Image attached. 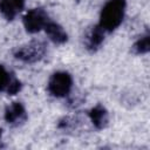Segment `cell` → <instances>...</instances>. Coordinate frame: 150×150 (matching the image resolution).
<instances>
[{"label": "cell", "mask_w": 150, "mask_h": 150, "mask_svg": "<svg viewBox=\"0 0 150 150\" xmlns=\"http://www.w3.org/2000/svg\"><path fill=\"white\" fill-rule=\"evenodd\" d=\"M125 11V0H109L102 8L98 26L104 32L115 30L123 21Z\"/></svg>", "instance_id": "6da1fadb"}, {"label": "cell", "mask_w": 150, "mask_h": 150, "mask_svg": "<svg viewBox=\"0 0 150 150\" xmlns=\"http://www.w3.org/2000/svg\"><path fill=\"white\" fill-rule=\"evenodd\" d=\"M73 87V79L67 71L54 73L48 81V91L54 97H64Z\"/></svg>", "instance_id": "7a4b0ae2"}, {"label": "cell", "mask_w": 150, "mask_h": 150, "mask_svg": "<svg viewBox=\"0 0 150 150\" xmlns=\"http://www.w3.org/2000/svg\"><path fill=\"white\" fill-rule=\"evenodd\" d=\"M46 45L41 41H33L28 45H25L16 49L14 53L15 59L26 62V63H34L40 61L46 54Z\"/></svg>", "instance_id": "3957f363"}, {"label": "cell", "mask_w": 150, "mask_h": 150, "mask_svg": "<svg viewBox=\"0 0 150 150\" xmlns=\"http://www.w3.org/2000/svg\"><path fill=\"white\" fill-rule=\"evenodd\" d=\"M49 21L47 13L43 8H33L28 11L23 16V26L28 33H38L45 28L46 23Z\"/></svg>", "instance_id": "277c9868"}, {"label": "cell", "mask_w": 150, "mask_h": 150, "mask_svg": "<svg viewBox=\"0 0 150 150\" xmlns=\"http://www.w3.org/2000/svg\"><path fill=\"white\" fill-rule=\"evenodd\" d=\"M27 120V114L25 107L20 102H13L6 107L5 121L12 125L22 124Z\"/></svg>", "instance_id": "5b68a950"}, {"label": "cell", "mask_w": 150, "mask_h": 150, "mask_svg": "<svg viewBox=\"0 0 150 150\" xmlns=\"http://www.w3.org/2000/svg\"><path fill=\"white\" fill-rule=\"evenodd\" d=\"M25 7V0H0V12L6 20H13Z\"/></svg>", "instance_id": "8992f818"}, {"label": "cell", "mask_w": 150, "mask_h": 150, "mask_svg": "<svg viewBox=\"0 0 150 150\" xmlns=\"http://www.w3.org/2000/svg\"><path fill=\"white\" fill-rule=\"evenodd\" d=\"M46 30L47 36L50 39V41H53L56 45H62L68 40V35L64 32V29L56 22L54 21H48L43 28Z\"/></svg>", "instance_id": "52a82bcc"}, {"label": "cell", "mask_w": 150, "mask_h": 150, "mask_svg": "<svg viewBox=\"0 0 150 150\" xmlns=\"http://www.w3.org/2000/svg\"><path fill=\"white\" fill-rule=\"evenodd\" d=\"M89 118L96 129H103L107 127L109 116L107 109L102 104H96L89 111Z\"/></svg>", "instance_id": "ba28073f"}, {"label": "cell", "mask_w": 150, "mask_h": 150, "mask_svg": "<svg viewBox=\"0 0 150 150\" xmlns=\"http://www.w3.org/2000/svg\"><path fill=\"white\" fill-rule=\"evenodd\" d=\"M104 30L98 26H94L91 28V30L89 32L87 40H86V46L87 49L90 52H95L97 48H100V46L102 45L103 40H104Z\"/></svg>", "instance_id": "9c48e42d"}, {"label": "cell", "mask_w": 150, "mask_h": 150, "mask_svg": "<svg viewBox=\"0 0 150 150\" xmlns=\"http://www.w3.org/2000/svg\"><path fill=\"white\" fill-rule=\"evenodd\" d=\"M132 49L136 54H145L150 49V36L146 33L142 38H139L132 46Z\"/></svg>", "instance_id": "30bf717a"}, {"label": "cell", "mask_w": 150, "mask_h": 150, "mask_svg": "<svg viewBox=\"0 0 150 150\" xmlns=\"http://www.w3.org/2000/svg\"><path fill=\"white\" fill-rule=\"evenodd\" d=\"M12 75H9V73L5 69V67L2 64H0V91L6 90L9 81H11Z\"/></svg>", "instance_id": "8fae6325"}, {"label": "cell", "mask_w": 150, "mask_h": 150, "mask_svg": "<svg viewBox=\"0 0 150 150\" xmlns=\"http://www.w3.org/2000/svg\"><path fill=\"white\" fill-rule=\"evenodd\" d=\"M20 89H21V82L18 79H15L14 76H12L11 77V81H9L7 88H6L7 94L8 95H15L16 93L20 91Z\"/></svg>", "instance_id": "7c38bea8"}, {"label": "cell", "mask_w": 150, "mask_h": 150, "mask_svg": "<svg viewBox=\"0 0 150 150\" xmlns=\"http://www.w3.org/2000/svg\"><path fill=\"white\" fill-rule=\"evenodd\" d=\"M1 136H2V129L0 128V139H1Z\"/></svg>", "instance_id": "4fadbf2b"}]
</instances>
